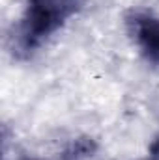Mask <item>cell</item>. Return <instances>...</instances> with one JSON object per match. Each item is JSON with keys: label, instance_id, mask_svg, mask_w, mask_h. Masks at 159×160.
Listing matches in <instances>:
<instances>
[{"label": "cell", "instance_id": "5", "mask_svg": "<svg viewBox=\"0 0 159 160\" xmlns=\"http://www.w3.org/2000/svg\"><path fill=\"white\" fill-rule=\"evenodd\" d=\"M23 160H36V158H23Z\"/></svg>", "mask_w": 159, "mask_h": 160}, {"label": "cell", "instance_id": "1", "mask_svg": "<svg viewBox=\"0 0 159 160\" xmlns=\"http://www.w3.org/2000/svg\"><path fill=\"white\" fill-rule=\"evenodd\" d=\"M84 0H26L25 15L17 30V50L32 52L56 34Z\"/></svg>", "mask_w": 159, "mask_h": 160}, {"label": "cell", "instance_id": "4", "mask_svg": "<svg viewBox=\"0 0 159 160\" xmlns=\"http://www.w3.org/2000/svg\"><path fill=\"white\" fill-rule=\"evenodd\" d=\"M144 160H159V158H156V157H152V155H148V158H144Z\"/></svg>", "mask_w": 159, "mask_h": 160}, {"label": "cell", "instance_id": "3", "mask_svg": "<svg viewBox=\"0 0 159 160\" xmlns=\"http://www.w3.org/2000/svg\"><path fill=\"white\" fill-rule=\"evenodd\" d=\"M150 155L156 157V158H159V138L157 140H154V143L150 145Z\"/></svg>", "mask_w": 159, "mask_h": 160}, {"label": "cell", "instance_id": "2", "mask_svg": "<svg viewBox=\"0 0 159 160\" xmlns=\"http://www.w3.org/2000/svg\"><path fill=\"white\" fill-rule=\"evenodd\" d=\"M125 26L140 54L159 67V17L142 9H133L125 17Z\"/></svg>", "mask_w": 159, "mask_h": 160}]
</instances>
